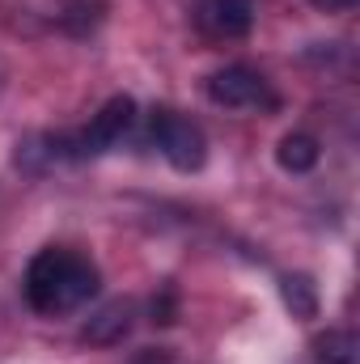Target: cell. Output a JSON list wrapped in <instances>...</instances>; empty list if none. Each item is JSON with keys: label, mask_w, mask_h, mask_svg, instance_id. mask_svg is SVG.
I'll return each instance as SVG.
<instances>
[{"label": "cell", "mask_w": 360, "mask_h": 364, "mask_svg": "<svg viewBox=\"0 0 360 364\" xmlns=\"http://www.w3.org/2000/svg\"><path fill=\"white\" fill-rule=\"evenodd\" d=\"M97 288H102L97 267L68 246H47L26 267V305L43 318L81 309L90 296H97Z\"/></svg>", "instance_id": "6da1fadb"}, {"label": "cell", "mask_w": 360, "mask_h": 364, "mask_svg": "<svg viewBox=\"0 0 360 364\" xmlns=\"http://www.w3.org/2000/svg\"><path fill=\"white\" fill-rule=\"evenodd\" d=\"M149 136H153V144L162 149V157L182 170V174H195L203 161H208V140H203V132L179 114V110H170V106H157L153 114H149Z\"/></svg>", "instance_id": "7a4b0ae2"}, {"label": "cell", "mask_w": 360, "mask_h": 364, "mask_svg": "<svg viewBox=\"0 0 360 364\" xmlns=\"http://www.w3.org/2000/svg\"><path fill=\"white\" fill-rule=\"evenodd\" d=\"M208 97L225 110H271L275 106V93H271L268 77L246 68V64H225L208 77Z\"/></svg>", "instance_id": "3957f363"}, {"label": "cell", "mask_w": 360, "mask_h": 364, "mask_svg": "<svg viewBox=\"0 0 360 364\" xmlns=\"http://www.w3.org/2000/svg\"><path fill=\"white\" fill-rule=\"evenodd\" d=\"M195 26L216 43L246 38L255 26V0H203L195 9Z\"/></svg>", "instance_id": "277c9868"}, {"label": "cell", "mask_w": 360, "mask_h": 364, "mask_svg": "<svg viewBox=\"0 0 360 364\" xmlns=\"http://www.w3.org/2000/svg\"><path fill=\"white\" fill-rule=\"evenodd\" d=\"M132 301H110L93 314L90 322L81 326V339L85 343H97V348H110V343H123L127 331H132Z\"/></svg>", "instance_id": "5b68a950"}, {"label": "cell", "mask_w": 360, "mask_h": 364, "mask_svg": "<svg viewBox=\"0 0 360 364\" xmlns=\"http://www.w3.org/2000/svg\"><path fill=\"white\" fill-rule=\"evenodd\" d=\"M318 157H322V149H318V140H314L309 132H288V136L280 140V149H275V161H280V170H288V174H309V170L318 166Z\"/></svg>", "instance_id": "8992f818"}, {"label": "cell", "mask_w": 360, "mask_h": 364, "mask_svg": "<svg viewBox=\"0 0 360 364\" xmlns=\"http://www.w3.org/2000/svg\"><path fill=\"white\" fill-rule=\"evenodd\" d=\"M102 21H106V0H68L60 13V30L73 38H90Z\"/></svg>", "instance_id": "52a82bcc"}, {"label": "cell", "mask_w": 360, "mask_h": 364, "mask_svg": "<svg viewBox=\"0 0 360 364\" xmlns=\"http://www.w3.org/2000/svg\"><path fill=\"white\" fill-rule=\"evenodd\" d=\"M280 296L292 309V318H318V288L309 275H284L280 279Z\"/></svg>", "instance_id": "ba28073f"}, {"label": "cell", "mask_w": 360, "mask_h": 364, "mask_svg": "<svg viewBox=\"0 0 360 364\" xmlns=\"http://www.w3.org/2000/svg\"><path fill=\"white\" fill-rule=\"evenodd\" d=\"M356 335L352 331H327L314 339V360L318 364H356Z\"/></svg>", "instance_id": "9c48e42d"}, {"label": "cell", "mask_w": 360, "mask_h": 364, "mask_svg": "<svg viewBox=\"0 0 360 364\" xmlns=\"http://www.w3.org/2000/svg\"><path fill=\"white\" fill-rule=\"evenodd\" d=\"M149 314H153L157 326H174V322H179V296H174V288H162V292L153 296Z\"/></svg>", "instance_id": "30bf717a"}, {"label": "cell", "mask_w": 360, "mask_h": 364, "mask_svg": "<svg viewBox=\"0 0 360 364\" xmlns=\"http://www.w3.org/2000/svg\"><path fill=\"white\" fill-rule=\"evenodd\" d=\"M132 364H174V356H170L166 348H144V352H140Z\"/></svg>", "instance_id": "8fae6325"}, {"label": "cell", "mask_w": 360, "mask_h": 364, "mask_svg": "<svg viewBox=\"0 0 360 364\" xmlns=\"http://www.w3.org/2000/svg\"><path fill=\"white\" fill-rule=\"evenodd\" d=\"M314 9H322V13H348V9H356V0H309Z\"/></svg>", "instance_id": "7c38bea8"}]
</instances>
